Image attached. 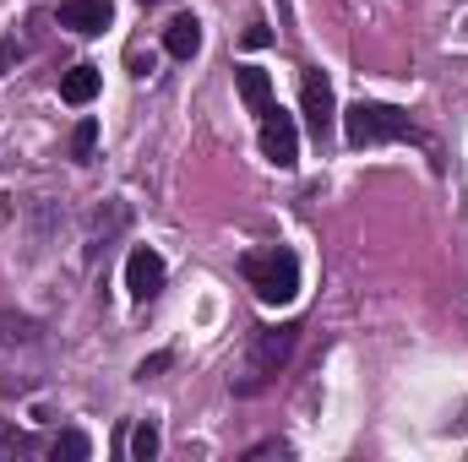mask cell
Listing matches in <instances>:
<instances>
[{
  "mask_svg": "<svg viewBox=\"0 0 468 462\" xmlns=\"http://www.w3.org/2000/svg\"><path fill=\"white\" fill-rule=\"evenodd\" d=\"M93 147H99V120H77V131H71V158L88 163Z\"/></svg>",
  "mask_w": 468,
  "mask_h": 462,
  "instance_id": "cell-15",
  "label": "cell"
},
{
  "mask_svg": "<svg viewBox=\"0 0 468 462\" xmlns=\"http://www.w3.org/2000/svg\"><path fill=\"white\" fill-rule=\"evenodd\" d=\"M261 457H289V441H256L245 452V462H261Z\"/></svg>",
  "mask_w": 468,
  "mask_h": 462,
  "instance_id": "cell-17",
  "label": "cell"
},
{
  "mask_svg": "<svg viewBox=\"0 0 468 462\" xmlns=\"http://www.w3.org/2000/svg\"><path fill=\"white\" fill-rule=\"evenodd\" d=\"M300 99H305V125H311V136L327 142L338 115H333V82H327L316 66H305V77H300Z\"/></svg>",
  "mask_w": 468,
  "mask_h": 462,
  "instance_id": "cell-7",
  "label": "cell"
},
{
  "mask_svg": "<svg viewBox=\"0 0 468 462\" xmlns=\"http://www.w3.org/2000/svg\"><path fill=\"white\" fill-rule=\"evenodd\" d=\"M294 343H300V327H294V321L261 327V332L250 338V353H245V364H239V375H234L229 386L239 392V397H256V392L272 386V375L294 359Z\"/></svg>",
  "mask_w": 468,
  "mask_h": 462,
  "instance_id": "cell-2",
  "label": "cell"
},
{
  "mask_svg": "<svg viewBox=\"0 0 468 462\" xmlns=\"http://www.w3.org/2000/svg\"><path fill=\"white\" fill-rule=\"evenodd\" d=\"M239 272H245V283L256 289L261 305H289V299L300 294V256H294L289 245L250 250V256L239 261Z\"/></svg>",
  "mask_w": 468,
  "mask_h": 462,
  "instance_id": "cell-3",
  "label": "cell"
},
{
  "mask_svg": "<svg viewBox=\"0 0 468 462\" xmlns=\"http://www.w3.org/2000/svg\"><path fill=\"white\" fill-rule=\"evenodd\" d=\"M164 49H169L175 60H191V55L202 49V22H197V16H175V22L164 27Z\"/></svg>",
  "mask_w": 468,
  "mask_h": 462,
  "instance_id": "cell-11",
  "label": "cell"
},
{
  "mask_svg": "<svg viewBox=\"0 0 468 462\" xmlns=\"http://www.w3.org/2000/svg\"><path fill=\"white\" fill-rule=\"evenodd\" d=\"M261 158L278 163V169H294L300 163V131L283 110H267L261 115Z\"/></svg>",
  "mask_w": 468,
  "mask_h": 462,
  "instance_id": "cell-5",
  "label": "cell"
},
{
  "mask_svg": "<svg viewBox=\"0 0 468 462\" xmlns=\"http://www.w3.org/2000/svg\"><path fill=\"white\" fill-rule=\"evenodd\" d=\"M60 99L77 104V110L93 104V99H99V66H71V71L60 77Z\"/></svg>",
  "mask_w": 468,
  "mask_h": 462,
  "instance_id": "cell-12",
  "label": "cell"
},
{
  "mask_svg": "<svg viewBox=\"0 0 468 462\" xmlns=\"http://www.w3.org/2000/svg\"><path fill=\"white\" fill-rule=\"evenodd\" d=\"M55 370V343L44 321L5 310L0 316V397H27L49 381Z\"/></svg>",
  "mask_w": 468,
  "mask_h": 462,
  "instance_id": "cell-1",
  "label": "cell"
},
{
  "mask_svg": "<svg viewBox=\"0 0 468 462\" xmlns=\"http://www.w3.org/2000/svg\"><path fill=\"white\" fill-rule=\"evenodd\" d=\"M110 16H115L110 0H60V27H71V33H82V38L104 33Z\"/></svg>",
  "mask_w": 468,
  "mask_h": 462,
  "instance_id": "cell-8",
  "label": "cell"
},
{
  "mask_svg": "<svg viewBox=\"0 0 468 462\" xmlns=\"http://www.w3.org/2000/svg\"><path fill=\"white\" fill-rule=\"evenodd\" d=\"M142 5H153V0H142Z\"/></svg>",
  "mask_w": 468,
  "mask_h": 462,
  "instance_id": "cell-20",
  "label": "cell"
},
{
  "mask_svg": "<svg viewBox=\"0 0 468 462\" xmlns=\"http://www.w3.org/2000/svg\"><path fill=\"white\" fill-rule=\"evenodd\" d=\"M267 44H272V33H267L261 22H250V27H245V49H267Z\"/></svg>",
  "mask_w": 468,
  "mask_h": 462,
  "instance_id": "cell-18",
  "label": "cell"
},
{
  "mask_svg": "<svg viewBox=\"0 0 468 462\" xmlns=\"http://www.w3.org/2000/svg\"><path fill=\"white\" fill-rule=\"evenodd\" d=\"M49 452H55V457H66V462H88V457H93V441H88L82 430H60V436L49 441Z\"/></svg>",
  "mask_w": 468,
  "mask_h": 462,
  "instance_id": "cell-14",
  "label": "cell"
},
{
  "mask_svg": "<svg viewBox=\"0 0 468 462\" xmlns=\"http://www.w3.org/2000/svg\"><path fill=\"white\" fill-rule=\"evenodd\" d=\"M344 136H349V147H381V142H420V125L403 115V110H392V104H370V99H359L349 115H344Z\"/></svg>",
  "mask_w": 468,
  "mask_h": 462,
  "instance_id": "cell-4",
  "label": "cell"
},
{
  "mask_svg": "<svg viewBox=\"0 0 468 462\" xmlns=\"http://www.w3.org/2000/svg\"><path fill=\"white\" fill-rule=\"evenodd\" d=\"M38 441L33 436H16V430H0V457H27Z\"/></svg>",
  "mask_w": 468,
  "mask_h": 462,
  "instance_id": "cell-16",
  "label": "cell"
},
{
  "mask_svg": "<svg viewBox=\"0 0 468 462\" xmlns=\"http://www.w3.org/2000/svg\"><path fill=\"white\" fill-rule=\"evenodd\" d=\"M158 370H169V353H153V359H142V364H136V381H147V375H158Z\"/></svg>",
  "mask_w": 468,
  "mask_h": 462,
  "instance_id": "cell-19",
  "label": "cell"
},
{
  "mask_svg": "<svg viewBox=\"0 0 468 462\" xmlns=\"http://www.w3.org/2000/svg\"><path fill=\"white\" fill-rule=\"evenodd\" d=\"M125 452H131L136 462H153L158 457V425H147V419L131 425V430H125Z\"/></svg>",
  "mask_w": 468,
  "mask_h": 462,
  "instance_id": "cell-13",
  "label": "cell"
},
{
  "mask_svg": "<svg viewBox=\"0 0 468 462\" xmlns=\"http://www.w3.org/2000/svg\"><path fill=\"white\" fill-rule=\"evenodd\" d=\"M125 224H131V207H125V202H104V213H99V218H93V229H88V261H93V256H99V250L125 229Z\"/></svg>",
  "mask_w": 468,
  "mask_h": 462,
  "instance_id": "cell-10",
  "label": "cell"
},
{
  "mask_svg": "<svg viewBox=\"0 0 468 462\" xmlns=\"http://www.w3.org/2000/svg\"><path fill=\"white\" fill-rule=\"evenodd\" d=\"M234 88H239V99H245L250 115H267V110H272V77H267L261 66H239V71H234Z\"/></svg>",
  "mask_w": 468,
  "mask_h": 462,
  "instance_id": "cell-9",
  "label": "cell"
},
{
  "mask_svg": "<svg viewBox=\"0 0 468 462\" xmlns=\"http://www.w3.org/2000/svg\"><path fill=\"white\" fill-rule=\"evenodd\" d=\"M158 289H164V256L153 245H136L125 256V294L136 305H147V299H158Z\"/></svg>",
  "mask_w": 468,
  "mask_h": 462,
  "instance_id": "cell-6",
  "label": "cell"
}]
</instances>
